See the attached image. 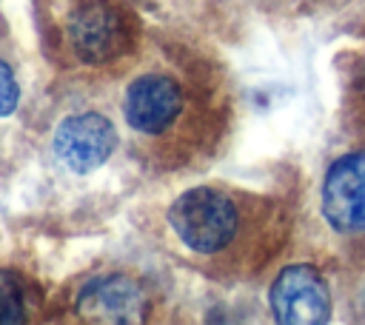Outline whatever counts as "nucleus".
<instances>
[{
    "label": "nucleus",
    "instance_id": "obj_8",
    "mask_svg": "<svg viewBox=\"0 0 365 325\" xmlns=\"http://www.w3.org/2000/svg\"><path fill=\"white\" fill-rule=\"evenodd\" d=\"M31 316V285L14 268H0V325H20Z\"/></svg>",
    "mask_w": 365,
    "mask_h": 325
},
{
    "label": "nucleus",
    "instance_id": "obj_1",
    "mask_svg": "<svg viewBox=\"0 0 365 325\" xmlns=\"http://www.w3.org/2000/svg\"><path fill=\"white\" fill-rule=\"evenodd\" d=\"M134 154L157 168L202 165L231 131V91L222 66L177 37L145 40L123 91Z\"/></svg>",
    "mask_w": 365,
    "mask_h": 325
},
{
    "label": "nucleus",
    "instance_id": "obj_6",
    "mask_svg": "<svg viewBox=\"0 0 365 325\" xmlns=\"http://www.w3.org/2000/svg\"><path fill=\"white\" fill-rule=\"evenodd\" d=\"M322 217L342 234L365 231V148L348 151L331 162L322 180Z\"/></svg>",
    "mask_w": 365,
    "mask_h": 325
},
{
    "label": "nucleus",
    "instance_id": "obj_4",
    "mask_svg": "<svg viewBox=\"0 0 365 325\" xmlns=\"http://www.w3.org/2000/svg\"><path fill=\"white\" fill-rule=\"evenodd\" d=\"M151 314L145 285L128 274H100L80 285L74 296V316L83 322L137 325Z\"/></svg>",
    "mask_w": 365,
    "mask_h": 325
},
{
    "label": "nucleus",
    "instance_id": "obj_2",
    "mask_svg": "<svg viewBox=\"0 0 365 325\" xmlns=\"http://www.w3.org/2000/svg\"><path fill=\"white\" fill-rule=\"evenodd\" d=\"M165 225L185 257L214 279H248L265 271L291 234L288 205L248 188L205 182L182 191Z\"/></svg>",
    "mask_w": 365,
    "mask_h": 325
},
{
    "label": "nucleus",
    "instance_id": "obj_5",
    "mask_svg": "<svg viewBox=\"0 0 365 325\" xmlns=\"http://www.w3.org/2000/svg\"><path fill=\"white\" fill-rule=\"evenodd\" d=\"M268 302L274 319L282 325H322L334 311L328 282L308 262L285 265L268 291Z\"/></svg>",
    "mask_w": 365,
    "mask_h": 325
},
{
    "label": "nucleus",
    "instance_id": "obj_7",
    "mask_svg": "<svg viewBox=\"0 0 365 325\" xmlns=\"http://www.w3.org/2000/svg\"><path fill=\"white\" fill-rule=\"evenodd\" d=\"M51 148L68 171L88 174L111 157V151L117 148V131L111 120L100 111L68 114L66 120L57 123Z\"/></svg>",
    "mask_w": 365,
    "mask_h": 325
},
{
    "label": "nucleus",
    "instance_id": "obj_9",
    "mask_svg": "<svg viewBox=\"0 0 365 325\" xmlns=\"http://www.w3.org/2000/svg\"><path fill=\"white\" fill-rule=\"evenodd\" d=\"M20 103V83L6 57H0V117H9Z\"/></svg>",
    "mask_w": 365,
    "mask_h": 325
},
{
    "label": "nucleus",
    "instance_id": "obj_3",
    "mask_svg": "<svg viewBox=\"0 0 365 325\" xmlns=\"http://www.w3.org/2000/svg\"><path fill=\"white\" fill-rule=\"evenodd\" d=\"M46 43L54 63L77 71H114L134 66L143 51V29L123 0H54L43 9Z\"/></svg>",
    "mask_w": 365,
    "mask_h": 325
}]
</instances>
